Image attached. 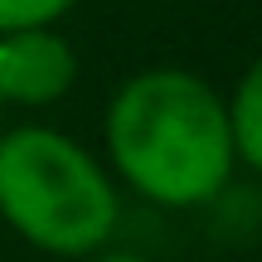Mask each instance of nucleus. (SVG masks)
Wrapping results in <instances>:
<instances>
[{"label":"nucleus","instance_id":"obj_2","mask_svg":"<svg viewBox=\"0 0 262 262\" xmlns=\"http://www.w3.org/2000/svg\"><path fill=\"white\" fill-rule=\"evenodd\" d=\"M117 189L73 136L15 126L0 136V219L54 257H88L117 228Z\"/></svg>","mask_w":262,"mask_h":262},{"label":"nucleus","instance_id":"obj_3","mask_svg":"<svg viewBox=\"0 0 262 262\" xmlns=\"http://www.w3.org/2000/svg\"><path fill=\"white\" fill-rule=\"evenodd\" d=\"M78 58L54 29H15L0 34V107H49L73 88Z\"/></svg>","mask_w":262,"mask_h":262},{"label":"nucleus","instance_id":"obj_1","mask_svg":"<svg viewBox=\"0 0 262 262\" xmlns=\"http://www.w3.org/2000/svg\"><path fill=\"white\" fill-rule=\"evenodd\" d=\"M107 150L150 204H209L233 175L228 102L185 68H146L107 107Z\"/></svg>","mask_w":262,"mask_h":262},{"label":"nucleus","instance_id":"obj_4","mask_svg":"<svg viewBox=\"0 0 262 262\" xmlns=\"http://www.w3.org/2000/svg\"><path fill=\"white\" fill-rule=\"evenodd\" d=\"M228 131H233V156L262 170V58L243 73L233 102H228Z\"/></svg>","mask_w":262,"mask_h":262},{"label":"nucleus","instance_id":"obj_5","mask_svg":"<svg viewBox=\"0 0 262 262\" xmlns=\"http://www.w3.org/2000/svg\"><path fill=\"white\" fill-rule=\"evenodd\" d=\"M78 0H0V34L15 29H54V19H63Z\"/></svg>","mask_w":262,"mask_h":262},{"label":"nucleus","instance_id":"obj_6","mask_svg":"<svg viewBox=\"0 0 262 262\" xmlns=\"http://www.w3.org/2000/svg\"><path fill=\"white\" fill-rule=\"evenodd\" d=\"M97 262H146V257H136V253H107V257H97Z\"/></svg>","mask_w":262,"mask_h":262}]
</instances>
